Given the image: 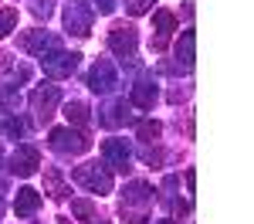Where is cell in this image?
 <instances>
[{"label": "cell", "mask_w": 254, "mask_h": 224, "mask_svg": "<svg viewBox=\"0 0 254 224\" xmlns=\"http://www.w3.org/2000/svg\"><path fill=\"white\" fill-rule=\"evenodd\" d=\"M153 207V187L142 180H132L122 190V218L132 224H146V214Z\"/></svg>", "instance_id": "1"}, {"label": "cell", "mask_w": 254, "mask_h": 224, "mask_svg": "<svg viewBox=\"0 0 254 224\" xmlns=\"http://www.w3.org/2000/svg\"><path fill=\"white\" fill-rule=\"evenodd\" d=\"M75 183H81L88 194H109L112 190V173H109V166L105 163H81V166H75Z\"/></svg>", "instance_id": "2"}, {"label": "cell", "mask_w": 254, "mask_h": 224, "mask_svg": "<svg viewBox=\"0 0 254 224\" xmlns=\"http://www.w3.org/2000/svg\"><path fill=\"white\" fill-rule=\"evenodd\" d=\"M92 17H95V10H92L88 0H68L64 3V27H68V34L88 38L92 34Z\"/></svg>", "instance_id": "3"}, {"label": "cell", "mask_w": 254, "mask_h": 224, "mask_svg": "<svg viewBox=\"0 0 254 224\" xmlns=\"http://www.w3.org/2000/svg\"><path fill=\"white\" fill-rule=\"evenodd\" d=\"M48 143H51V149L55 153H61V156H81L88 146H92V140L85 136V133H78V129H51V136H48Z\"/></svg>", "instance_id": "4"}, {"label": "cell", "mask_w": 254, "mask_h": 224, "mask_svg": "<svg viewBox=\"0 0 254 224\" xmlns=\"http://www.w3.org/2000/svg\"><path fill=\"white\" fill-rule=\"evenodd\" d=\"M78 58L81 55H75V51H61V48H55V51L41 55V68H44V75H51V78H68V75L78 68Z\"/></svg>", "instance_id": "5"}, {"label": "cell", "mask_w": 254, "mask_h": 224, "mask_svg": "<svg viewBox=\"0 0 254 224\" xmlns=\"http://www.w3.org/2000/svg\"><path fill=\"white\" fill-rule=\"evenodd\" d=\"M136 44H139V38H136V27L132 24H116L109 31V51L116 58H122V61L136 58Z\"/></svg>", "instance_id": "6"}, {"label": "cell", "mask_w": 254, "mask_h": 224, "mask_svg": "<svg viewBox=\"0 0 254 224\" xmlns=\"http://www.w3.org/2000/svg\"><path fill=\"white\" fill-rule=\"evenodd\" d=\"M58 102H61V88H58V85H38V88L31 92V109H34L38 122L51 119L55 109H58Z\"/></svg>", "instance_id": "7"}, {"label": "cell", "mask_w": 254, "mask_h": 224, "mask_svg": "<svg viewBox=\"0 0 254 224\" xmlns=\"http://www.w3.org/2000/svg\"><path fill=\"white\" fill-rule=\"evenodd\" d=\"M102 156H105V163L112 166V170H119V173H129L132 166V149H129V143L126 140H105L102 143Z\"/></svg>", "instance_id": "8"}, {"label": "cell", "mask_w": 254, "mask_h": 224, "mask_svg": "<svg viewBox=\"0 0 254 224\" xmlns=\"http://www.w3.org/2000/svg\"><path fill=\"white\" fill-rule=\"evenodd\" d=\"M116 85H119V78H116L112 61L98 58L95 65H92V72H88V88H92V92H112Z\"/></svg>", "instance_id": "9"}, {"label": "cell", "mask_w": 254, "mask_h": 224, "mask_svg": "<svg viewBox=\"0 0 254 224\" xmlns=\"http://www.w3.org/2000/svg\"><path fill=\"white\" fill-rule=\"evenodd\" d=\"M38 166H41V153L34 146H17V153L10 156V173H17V177L38 173Z\"/></svg>", "instance_id": "10"}, {"label": "cell", "mask_w": 254, "mask_h": 224, "mask_svg": "<svg viewBox=\"0 0 254 224\" xmlns=\"http://www.w3.org/2000/svg\"><path fill=\"white\" fill-rule=\"evenodd\" d=\"M20 48L27 51V55H48V51H55L58 48V38L55 34H48V31H27V34H20Z\"/></svg>", "instance_id": "11"}, {"label": "cell", "mask_w": 254, "mask_h": 224, "mask_svg": "<svg viewBox=\"0 0 254 224\" xmlns=\"http://www.w3.org/2000/svg\"><path fill=\"white\" fill-rule=\"evenodd\" d=\"M129 119H132V102H126V99L109 102L102 109V116H98V122L109 126V129H116V126H122V122H129Z\"/></svg>", "instance_id": "12"}, {"label": "cell", "mask_w": 254, "mask_h": 224, "mask_svg": "<svg viewBox=\"0 0 254 224\" xmlns=\"http://www.w3.org/2000/svg\"><path fill=\"white\" fill-rule=\"evenodd\" d=\"M41 207V194L34 187H20L17 190V201H14V211H17V218H34Z\"/></svg>", "instance_id": "13"}, {"label": "cell", "mask_w": 254, "mask_h": 224, "mask_svg": "<svg viewBox=\"0 0 254 224\" xmlns=\"http://www.w3.org/2000/svg\"><path fill=\"white\" fill-rule=\"evenodd\" d=\"M153 24H156V41H153V48L163 51L166 41H170V31L176 27V17L170 14V10H156V14H153Z\"/></svg>", "instance_id": "14"}, {"label": "cell", "mask_w": 254, "mask_h": 224, "mask_svg": "<svg viewBox=\"0 0 254 224\" xmlns=\"http://www.w3.org/2000/svg\"><path fill=\"white\" fill-rule=\"evenodd\" d=\"M156 81L153 78H139L136 85H132V105H139V109H153V102H156Z\"/></svg>", "instance_id": "15"}, {"label": "cell", "mask_w": 254, "mask_h": 224, "mask_svg": "<svg viewBox=\"0 0 254 224\" xmlns=\"http://www.w3.org/2000/svg\"><path fill=\"white\" fill-rule=\"evenodd\" d=\"M193 55H196V34L183 31L180 44H176V58H183V68H193Z\"/></svg>", "instance_id": "16"}, {"label": "cell", "mask_w": 254, "mask_h": 224, "mask_svg": "<svg viewBox=\"0 0 254 224\" xmlns=\"http://www.w3.org/2000/svg\"><path fill=\"white\" fill-rule=\"evenodd\" d=\"M71 214H75V218H81L85 224H95V221H98V214H95V204H92V201H85V197H78V201H71Z\"/></svg>", "instance_id": "17"}, {"label": "cell", "mask_w": 254, "mask_h": 224, "mask_svg": "<svg viewBox=\"0 0 254 224\" xmlns=\"http://www.w3.org/2000/svg\"><path fill=\"white\" fill-rule=\"evenodd\" d=\"M44 187H48V194L51 197H64V180H61V173L55 166H48L44 170Z\"/></svg>", "instance_id": "18"}, {"label": "cell", "mask_w": 254, "mask_h": 224, "mask_svg": "<svg viewBox=\"0 0 254 224\" xmlns=\"http://www.w3.org/2000/svg\"><path fill=\"white\" fill-rule=\"evenodd\" d=\"M0 133L10 136V140H20V136H24V122H20L17 116H0Z\"/></svg>", "instance_id": "19"}, {"label": "cell", "mask_w": 254, "mask_h": 224, "mask_svg": "<svg viewBox=\"0 0 254 224\" xmlns=\"http://www.w3.org/2000/svg\"><path fill=\"white\" fill-rule=\"evenodd\" d=\"M64 116H68V122H75V126H85L88 122V105L85 102H68L64 105Z\"/></svg>", "instance_id": "20"}, {"label": "cell", "mask_w": 254, "mask_h": 224, "mask_svg": "<svg viewBox=\"0 0 254 224\" xmlns=\"http://www.w3.org/2000/svg\"><path fill=\"white\" fill-rule=\"evenodd\" d=\"M159 133H163V126H159L156 119L139 122V140H142V143H153V140H159Z\"/></svg>", "instance_id": "21"}, {"label": "cell", "mask_w": 254, "mask_h": 224, "mask_svg": "<svg viewBox=\"0 0 254 224\" xmlns=\"http://www.w3.org/2000/svg\"><path fill=\"white\" fill-rule=\"evenodd\" d=\"M14 24H17V10L14 7H3L0 10V38H7L14 31Z\"/></svg>", "instance_id": "22"}, {"label": "cell", "mask_w": 254, "mask_h": 224, "mask_svg": "<svg viewBox=\"0 0 254 224\" xmlns=\"http://www.w3.org/2000/svg\"><path fill=\"white\" fill-rule=\"evenodd\" d=\"M17 105V92L14 88H0V116H3V109H14Z\"/></svg>", "instance_id": "23"}, {"label": "cell", "mask_w": 254, "mask_h": 224, "mask_svg": "<svg viewBox=\"0 0 254 224\" xmlns=\"http://www.w3.org/2000/svg\"><path fill=\"white\" fill-rule=\"evenodd\" d=\"M31 10H34L38 17H48V14L55 10V0H34V3H31Z\"/></svg>", "instance_id": "24"}, {"label": "cell", "mask_w": 254, "mask_h": 224, "mask_svg": "<svg viewBox=\"0 0 254 224\" xmlns=\"http://www.w3.org/2000/svg\"><path fill=\"white\" fill-rule=\"evenodd\" d=\"M153 3H156V0H129V14H132V17H139V14H146Z\"/></svg>", "instance_id": "25"}, {"label": "cell", "mask_w": 254, "mask_h": 224, "mask_svg": "<svg viewBox=\"0 0 254 224\" xmlns=\"http://www.w3.org/2000/svg\"><path fill=\"white\" fill-rule=\"evenodd\" d=\"M95 7H98V14H112L116 10V0H95Z\"/></svg>", "instance_id": "26"}, {"label": "cell", "mask_w": 254, "mask_h": 224, "mask_svg": "<svg viewBox=\"0 0 254 224\" xmlns=\"http://www.w3.org/2000/svg\"><path fill=\"white\" fill-rule=\"evenodd\" d=\"M193 187H196V170H187V190L193 194Z\"/></svg>", "instance_id": "27"}, {"label": "cell", "mask_w": 254, "mask_h": 224, "mask_svg": "<svg viewBox=\"0 0 254 224\" xmlns=\"http://www.w3.org/2000/svg\"><path fill=\"white\" fill-rule=\"evenodd\" d=\"M10 68H14V65H10V55L0 51V72H10Z\"/></svg>", "instance_id": "28"}, {"label": "cell", "mask_w": 254, "mask_h": 224, "mask_svg": "<svg viewBox=\"0 0 254 224\" xmlns=\"http://www.w3.org/2000/svg\"><path fill=\"white\" fill-rule=\"evenodd\" d=\"M3 211H7V207H3V201H0V218H3Z\"/></svg>", "instance_id": "29"}, {"label": "cell", "mask_w": 254, "mask_h": 224, "mask_svg": "<svg viewBox=\"0 0 254 224\" xmlns=\"http://www.w3.org/2000/svg\"><path fill=\"white\" fill-rule=\"evenodd\" d=\"M58 224H71V221H68V218H61V221H58Z\"/></svg>", "instance_id": "30"}, {"label": "cell", "mask_w": 254, "mask_h": 224, "mask_svg": "<svg viewBox=\"0 0 254 224\" xmlns=\"http://www.w3.org/2000/svg\"><path fill=\"white\" fill-rule=\"evenodd\" d=\"M156 224H173V221H156Z\"/></svg>", "instance_id": "31"}]
</instances>
